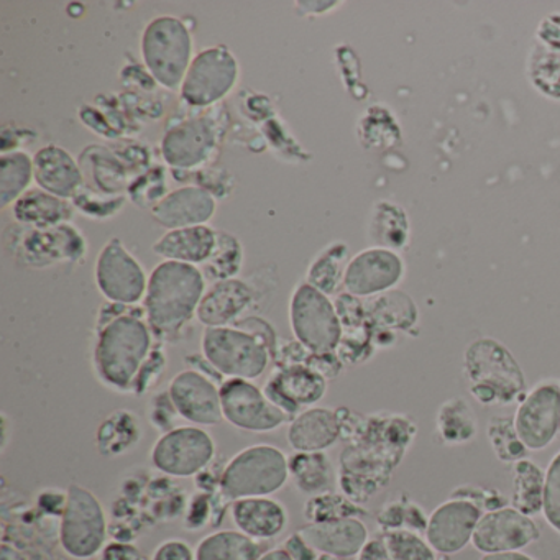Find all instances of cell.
<instances>
[{"mask_svg": "<svg viewBox=\"0 0 560 560\" xmlns=\"http://www.w3.org/2000/svg\"><path fill=\"white\" fill-rule=\"evenodd\" d=\"M336 411L340 439L349 444L339 458V485L347 498L362 504L388 487L418 428L405 415L362 416L347 408Z\"/></svg>", "mask_w": 560, "mask_h": 560, "instance_id": "6da1fadb", "label": "cell"}, {"mask_svg": "<svg viewBox=\"0 0 560 560\" xmlns=\"http://www.w3.org/2000/svg\"><path fill=\"white\" fill-rule=\"evenodd\" d=\"M153 332L145 310L109 303L97 319L94 369L104 385L132 392L133 382L152 353Z\"/></svg>", "mask_w": 560, "mask_h": 560, "instance_id": "7a4b0ae2", "label": "cell"}, {"mask_svg": "<svg viewBox=\"0 0 560 560\" xmlns=\"http://www.w3.org/2000/svg\"><path fill=\"white\" fill-rule=\"evenodd\" d=\"M206 278L195 265L162 261L149 277L143 310L156 339L172 340L198 314Z\"/></svg>", "mask_w": 560, "mask_h": 560, "instance_id": "3957f363", "label": "cell"}, {"mask_svg": "<svg viewBox=\"0 0 560 560\" xmlns=\"http://www.w3.org/2000/svg\"><path fill=\"white\" fill-rule=\"evenodd\" d=\"M464 370L470 395L483 406L510 405L526 388L520 363L503 343L491 337H481L468 346Z\"/></svg>", "mask_w": 560, "mask_h": 560, "instance_id": "277c9868", "label": "cell"}, {"mask_svg": "<svg viewBox=\"0 0 560 560\" xmlns=\"http://www.w3.org/2000/svg\"><path fill=\"white\" fill-rule=\"evenodd\" d=\"M290 460L270 444L244 448L231 458L221 475V491L228 500L270 497L287 485Z\"/></svg>", "mask_w": 560, "mask_h": 560, "instance_id": "5b68a950", "label": "cell"}, {"mask_svg": "<svg viewBox=\"0 0 560 560\" xmlns=\"http://www.w3.org/2000/svg\"><path fill=\"white\" fill-rule=\"evenodd\" d=\"M153 80L166 90H182L192 61V38L182 19L162 15L147 25L140 42Z\"/></svg>", "mask_w": 560, "mask_h": 560, "instance_id": "8992f818", "label": "cell"}, {"mask_svg": "<svg viewBox=\"0 0 560 560\" xmlns=\"http://www.w3.org/2000/svg\"><path fill=\"white\" fill-rule=\"evenodd\" d=\"M202 355L228 378L257 380L271 360L270 350L250 332L234 326L206 327Z\"/></svg>", "mask_w": 560, "mask_h": 560, "instance_id": "52a82bcc", "label": "cell"}, {"mask_svg": "<svg viewBox=\"0 0 560 560\" xmlns=\"http://www.w3.org/2000/svg\"><path fill=\"white\" fill-rule=\"evenodd\" d=\"M107 521L100 498L80 483L67 490V504L60 523V542L68 556L93 559L106 546Z\"/></svg>", "mask_w": 560, "mask_h": 560, "instance_id": "ba28073f", "label": "cell"}, {"mask_svg": "<svg viewBox=\"0 0 560 560\" xmlns=\"http://www.w3.org/2000/svg\"><path fill=\"white\" fill-rule=\"evenodd\" d=\"M290 320L298 342L303 343L310 352H337L342 339V326L336 304L306 281L298 284L293 291Z\"/></svg>", "mask_w": 560, "mask_h": 560, "instance_id": "9c48e42d", "label": "cell"}, {"mask_svg": "<svg viewBox=\"0 0 560 560\" xmlns=\"http://www.w3.org/2000/svg\"><path fill=\"white\" fill-rule=\"evenodd\" d=\"M214 457V439L198 425H182L162 434L150 454L156 470L179 478L201 474Z\"/></svg>", "mask_w": 560, "mask_h": 560, "instance_id": "30bf717a", "label": "cell"}, {"mask_svg": "<svg viewBox=\"0 0 560 560\" xmlns=\"http://www.w3.org/2000/svg\"><path fill=\"white\" fill-rule=\"evenodd\" d=\"M96 284L109 303L136 306L145 300L149 278L120 238H110L96 260Z\"/></svg>", "mask_w": 560, "mask_h": 560, "instance_id": "8fae6325", "label": "cell"}, {"mask_svg": "<svg viewBox=\"0 0 560 560\" xmlns=\"http://www.w3.org/2000/svg\"><path fill=\"white\" fill-rule=\"evenodd\" d=\"M238 80V63L225 47L202 50L192 58L183 81V100L192 107H209L224 100Z\"/></svg>", "mask_w": 560, "mask_h": 560, "instance_id": "7c38bea8", "label": "cell"}, {"mask_svg": "<svg viewBox=\"0 0 560 560\" xmlns=\"http://www.w3.org/2000/svg\"><path fill=\"white\" fill-rule=\"evenodd\" d=\"M221 402L225 421L242 431L271 432L293 421L250 380H224L221 385Z\"/></svg>", "mask_w": 560, "mask_h": 560, "instance_id": "4fadbf2b", "label": "cell"}, {"mask_svg": "<svg viewBox=\"0 0 560 560\" xmlns=\"http://www.w3.org/2000/svg\"><path fill=\"white\" fill-rule=\"evenodd\" d=\"M513 418L517 434L529 451L549 447L560 431V386L539 383L523 398Z\"/></svg>", "mask_w": 560, "mask_h": 560, "instance_id": "5bb4252c", "label": "cell"}, {"mask_svg": "<svg viewBox=\"0 0 560 560\" xmlns=\"http://www.w3.org/2000/svg\"><path fill=\"white\" fill-rule=\"evenodd\" d=\"M540 529L533 517L513 506L481 514L471 546L481 553L511 552L537 542Z\"/></svg>", "mask_w": 560, "mask_h": 560, "instance_id": "9a60e30c", "label": "cell"}, {"mask_svg": "<svg viewBox=\"0 0 560 560\" xmlns=\"http://www.w3.org/2000/svg\"><path fill=\"white\" fill-rule=\"evenodd\" d=\"M481 514L483 511L471 501L451 498L429 516L425 540L441 556L460 552L471 544Z\"/></svg>", "mask_w": 560, "mask_h": 560, "instance_id": "2e32d148", "label": "cell"}, {"mask_svg": "<svg viewBox=\"0 0 560 560\" xmlns=\"http://www.w3.org/2000/svg\"><path fill=\"white\" fill-rule=\"evenodd\" d=\"M405 275V264L396 252L372 247L350 258L343 288L357 298H373L393 290Z\"/></svg>", "mask_w": 560, "mask_h": 560, "instance_id": "e0dca14e", "label": "cell"}, {"mask_svg": "<svg viewBox=\"0 0 560 560\" xmlns=\"http://www.w3.org/2000/svg\"><path fill=\"white\" fill-rule=\"evenodd\" d=\"M170 398L179 418L198 425L221 424V386L196 370L179 372L168 386Z\"/></svg>", "mask_w": 560, "mask_h": 560, "instance_id": "ac0fdd59", "label": "cell"}, {"mask_svg": "<svg viewBox=\"0 0 560 560\" xmlns=\"http://www.w3.org/2000/svg\"><path fill=\"white\" fill-rule=\"evenodd\" d=\"M327 392V380L306 365L278 369L265 385L264 393L277 408L291 419L301 409L314 408Z\"/></svg>", "mask_w": 560, "mask_h": 560, "instance_id": "d6986e66", "label": "cell"}, {"mask_svg": "<svg viewBox=\"0 0 560 560\" xmlns=\"http://www.w3.org/2000/svg\"><path fill=\"white\" fill-rule=\"evenodd\" d=\"M86 241L73 225L32 229L19 247L18 255L32 268H47L60 261H80L86 257Z\"/></svg>", "mask_w": 560, "mask_h": 560, "instance_id": "ffe728a7", "label": "cell"}, {"mask_svg": "<svg viewBox=\"0 0 560 560\" xmlns=\"http://www.w3.org/2000/svg\"><path fill=\"white\" fill-rule=\"evenodd\" d=\"M218 145V133L208 117H196L173 127L162 140L166 165L192 170L208 162Z\"/></svg>", "mask_w": 560, "mask_h": 560, "instance_id": "44dd1931", "label": "cell"}, {"mask_svg": "<svg viewBox=\"0 0 560 560\" xmlns=\"http://www.w3.org/2000/svg\"><path fill=\"white\" fill-rule=\"evenodd\" d=\"M214 195L201 186H185L168 192L162 201L152 208V215L162 228L168 231L176 229L198 228L206 225L215 214Z\"/></svg>", "mask_w": 560, "mask_h": 560, "instance_id": "7402d4cb", "label": "cell"}, {"mask_svg": "<svg viewBox=\"0 0 560 560\" xmlns=\"http://www.w3.org/2000/svg\"><path fill=\"white\" fill-rule=\"evenodd\" d=\"M298 533L316 552L327 556L350 559L359 556L360 550L369 542V529L359 517L310 523Z\"/></svg>", "mask_w": 560, "mask_h": 560, "instance_id": "603a6c76", "label": "cell"}, {"mask_svg": "<svg viewBox=\"0 0 560 560\" xmlns=\"http://www.w3.org/2000/svg\"><path fill=\"white\" fill-rule=\"evenodd\" d=\"M38 188L61 199H73L83 186V173L73 156L57 145L44 147L34 156Z\"/></svg>", "mask_w": 560, "mask_h": 560, "instance_id": "cb8c5ba5", "label": "cell"}, {"mask_svg": "<svg viewBox=\"0 0 560 560\" xmlns=\"http://www.w3.org/2000/svg\"><path fill=\"white\" fill-rule=\"evenodd\" d=\"M252 301L254 291L245 281L237 278L219 281L206 291L196 316L206 327L234 326L250 307Z\"/></svg>", "mask_w": 560, "mask_h": 560, "instance_id": "d4e9b609", "label": "cell"}, {"mask_svg": "<svg viewBox=\"0 0 560 560\" xmlns=\"http://www.w3.org/2000/svg\"><path fill=\"white\" fill-rule=\"evenodd\" d=\"M340 439V421L336 409H304L288 429V442L296 452H324Z\"/></svg>", "mask_w": 560, "mask_h": 560, "instance_id": "484cf974", "label": "cell"}, {"mask_svg": "<svg viewBox=\"0 0 560 560\" xmlns=\"http://www.w3.org/2000/svg\"><path fill=\"white\" fill-rule=\"evenodd\" d=\"M232 517L238 530L252 539H273L283 533L288 523L283 504L268 497L234 501Z\"/></svg>", "mask_w": 560, "mask_h": 560, "instance_id": "4316f807", "label": "cell"}, {"mask_svg": "<svg viewBox=\"0 0 560 560\" xmlns=\"http://www.w3.org/2000/svg\"><path fill=\"white\" fill-rule=\"evenodd\" d=\"M365 307L373 330V343H378L382 337H393V330L408 332L418 323V307L402 291L389 290L373 296Z\"/></svg>", "mask_w": 560, "mask_h": 560, "instance_id": "83f0119b", "label": "cell"}, {"mask_svg": "<svg viewBox=\"0 0 560 560\" xmlns=\"http://www.w3.org/2000/svg\"><path fill=\"white\" fill-rule=\"evenodd\" d=\"M215 238L218 235L209 225L176 229V231L166 232L160 241H156L153 252L165 260L198 267V265H205L211 257L215 248Z\"/></svg>", "mask_w": 560, "mask_h": 560, "instance_id": "f1b7e54d", "label": "cell"}, {"mask_svg": "<svg viewBox=\"0 0 560 560\" xmlns=\"http://www.w3.org/2000/svg\"><path fill=\"white\" fill-rule=\"evenodd\" d=\"M14 218L34 229H50L65 224L73 215L68 199L57 198L44 189H31L14 205Z\"/></svg>", "mask_w": 560, "mask_h": 560, "instance_id": "f546056e", "label": "cell"}, {"mask_svg": "<svg viewBox=\"0 0 560 560\" xmlns=\"http://www.w3.org/2000/svg\"><path fill=\"white\" fill-rule=\"evenodd\" d=\"M142 438L139 416L129 409L110 412L96 432V447L103 457L114 458L137 447Z\"/></svg>", "mask_w": 560, "mask_h": 560, "instance_id": "4dcf8cb0", "label": "cell"}, {"mask_svg": "<svg viewBox=\"0 0 560 560\" xmlns=\"http://www.w3.org/2000/svg\"><path fill=\"white\" fill-rule=\"evenodd\" d=\"M439 438L447 445H462L471 442L477 435V416L470 402L464 398H451L439 406L435 416Z\"/></svg>", "mask_w": 560, "mask_h": 560, "instance_id": "1f68e13d", "label": "cell"}, {"mask_svg": "<svg viewBox=\"0 0 560 560\" xmlns=\"http://www.w3.org/2000/svg\"><path fill=\"white\" fill-rule=\"evenodd\" d=\"M544 485L546 471L536 462L517 460L513 464V494L511 504L526 516H536L542 513Z\"/></svg>", "mask_w": 560, "mask_h": 560, "instance_id": "d6a6232c", "label": "cell"}, {"mask_svg": "<svg viewBox=\"0 0 560 560\" xmlns=\"http://www.w3.org/2000/svg\"><path fill=\"white\" fill-rule=\"evenodd\" d=\"M349 261V247L346 244L337 242L329 245L307 268L306 283L327 296L336 294L339 288L343 287Z\"/></svg>", "mask_w": 560, "mask_h": 560, "instance_id": "836d02e7", "label": "cell"}, {"mask_svg": "<svg viewBox=\"0 0 560 560\" xmlns=\"http://www.w3.org/2000/svg\"><path fill=\"white\" fill-rule=\"evenodd\" d=\"M290 477L303 493H326L332 483L334 468L324 452H296L290 458Z\"/></svg>", "mask_w": 560, "mask_h": 560, "instance_id": "e575fe53", "label": "cell"}, {"mask_svg": "<svg viewBox=\"0 0 560 560\" xmlns=\"http://www.w3.org/2000/svg\"><path fill=\"white\" fill-rule=\"evenodd\" d=\"M409 224L405 211L392 202H378L373 209L369 238L375 247L395 252L408 242Z\"/></svg>", "mask_w": 560, "mask_h": 560, "instance_id": "d590c367", "label": "cell"}, {"mask_svg": "<svg viewBox=\"0 0 560 560\" xmlns=\"http://www.w3.org/2000/svg\"><path fill=\"white\" fill-rule=\"evenodd\" d=\"M258 546L241 530H219L205 537L196 560H257Z\"/></svg>", "mask_w": 560, "mask_h": 560, "instance_id": "8d00e7d4", "label": "cell"}, {"mask_svg": "<svg viewBox=\"0 0 560 560\" xmlns=\"http://www.w3.org/2000/svg\"><path fill=\"white\" fill-rule=\"evenodd\" d=\"M34 175V159L24 152H4L0 159V206L8 208L27 192Z\"/></svg>", "mask_w": 560, "mask_h": 560, "instance_id": "74e56055", "label": "cell"}, {"mask_svg": "<svg viewBox=\"0 0 560 560\" xmlns=\"http://www.w3.org/2000/svg\"><path fill=\"white\" fill-rule=\"evenodd\" d=\"M215 235L214 252L201 268L206 280L212 281V284L234 280L244 265V248L238 238L224 231H215Z\"/></svg>", "mask_w": 560, "mask_h": 560, "instance_id": "f35d334b", "label": "cell"}, {"mask_svg": "<svg viewBox=\"0 0 560 560\" xmlns=\"http://www.w3.org/2000/svg\"><path fill=\"white\" fill-rule=\"evenodd\" d=\"M488 441L494 457L503 464H516L526 458L529 448L521 441L513 416H494L488 421Z\"/></svg>", "mask_w": 560, "mask_h": 560, "instance_id": "ab89813d", "label": "cell"}, {"mask_svg": "<svg viewBox=\"0 0 560 560\" xmlns=\"http://www.w3.org/2000/svg\"><path fill=\"white\" fill-rule=\"evenodd\" d=\"M527 74L537 91L560 100V51L536 45L527 61Z\"/></svg>", "mask_w": 560, "mask_h": 560, "instance_id": "60d3db41", "label": "cell"}, {"mask_svg": "<svg viewBox=\"0 0 560 560\" xmlns=\"http://www.w3.org/2000/svg\"><path fill=\"white\" fill-rule=\"evenodd\" d=\"M359 132L366 149H389L401 140V130L389 110L378 106L366 110L365 117L360 120Z\"/></svg>", "mask_w": 560, "mask_h": 560, "instance_id": "b9f144b4", "label": "cell"}, {"mask_svg": "<svg viewBox=\"0 0 560 560\" xmlns=\"http://www.w3.org/2000/svg\"><path fill=\"white\" fill-rule=\"evenodd\" d=\"M366 511L346 494L326 493L316 494L307 500L304 506V516L310 523H326V521L359 517Z\"/></svg>", "mask_w": 560, "mask_h": 560, "instance_id": "7bdbcfd3", "label": "cell"}, {"mask_svg": "<svg viewBox=\"0 0 560 560\" xmlns=\"http://www.w3.org/2000/svg\"><path fill=\"white\" fill-rule=\"evenodd\" d=\"M380 527L385 533L389 530H412V533H425L429 517L424 511L415 501L399 498V500L389 501L380 510L378 517Z\"/></svg>", "mask_w": 560, "mask_h": 560, "instance_id": "ee69618b", "label": "cell"}, {"mask_svg": "<svg viewBox=\"0 0 560 560\" xmlns=\"http://www.w3.org/2000/svg\"><path fill=\"white\" fill-rule=\"evenodd\" d=\"M393 560H439L435 550L412 530H389L383 534Z\"/></svg>", "mask_w": 560, "mask_h": 560, "instance_id": "f6af8a7d", "label": "cell"}, {"mask_svg": "<svg viewBox=\"0 0 560 560\" xmlns=\"http://www.w3.org/2000/svg\"><path fill=\"white\" fill-rule=\"evenodd\" d=\"M542 514L547 524L560 534V452L553 455L546 470Z\"/></svg>", "mask_w": 560, "mask_h": 560, "instance_id": "bcb514c9", "label": "cell"}, {"mask_svg": "<svg viewBox=\"0 0 560 560\" xmlns=\"http://www.w3.org/2000/svg\"><path fill=\"white\" fill-rule=\"evenodd\" d=\"M165 350L156 343V346L153 347L152 353H150L149 360H147L145 365L142 366L139 376H137L136 382H133L132 392L130 393L145 395L147 392H150V389L160 382L163 373H165Z\"/></svg>", "mask_w": 560, "mask_h": 560, "instance_id": "7dc6e473", "label": "cell"}, {"mask_svg": "<svg viewBox=\"0 0 560 560\" xmlns=\"http://www.w3.org/2000/svg\"><path fill=\"white\" fill-rule=\"evenodd\" d=\"M451 498H460V500L471 501V503L477 504L483 513L506 506V500L501 497L500 491L491 490V488L474 487V485H464V487L455 488V490L452 491Z\"/></svg>", "mask_w": 560, "mask_h": 560, "instance_id": "c3c4849f", "label": "cell"}, {"mask_svg": "<svg viewBox=\"0 0 560 560\" xmlns=\"http://www.w3.org/2000/svg\"><path fill=\"white\" fill-rule=\"evenodd\" d=\"M176 418H179V415L175 405H173L172 398H170L168 389L153 396L152 402H150V422L156 431L162 432V434L173 431Z\"/></svg>", "mask_w": 560, "mask_h": 560, "instance_id": "681fc988", "label": "cell"}, {"mask_svg": "<svg viewBox=\"0 0 560 560\" xmlns=\"http://www.w3.org/2000/svg\"><path fill=\"white\" fill-rule=\"evenodd\" d=\"M234 327L245 330V332H250L252 336L260 339L267 346V349L270 350L271 359L275 360L278 352L277 332H275L273 327L267 320L260 319V317H247V319L237 320Z\"/></svg>", "mask_w": 560, "mask_h": 560, "instance_id": "f907efd6", "label": "cell"}, {"mask_svg": "<svg viewBox=\"0 0 560 560\" xmlns=\"http://www.w3.org/2000/svg\"><path fill=\"white\" fill-rule=\"evenodd\" d=\"M306 366L313 369L314 372L319 373L326 380L336 378L342 372V360L339 359L337 352L329 353H313L311 352L307 359Z\"/></svg>", "mask_w": 560, "mask_h": 560, "instance_id": "816d5d0a", "label": "cell"}, {"mask_svg": "<svg viewBox=\"0 0 560 560\" xmlns=\"http://www.w3.org/2000/svg\"><path fill=\"white\" fill-rule=\"evenodd\" d=\"M152 560H196V553L185 540L172 539L156 547Z\"/></svg>", "mask_w": 560, "mask_h": 560, "instance_id": "f5cc1de1", "label": "cell"}, {"mask_svg": "<svg viewBox=\"0 0 560 560\" xmlns=\"http://www.w3.org/2000/svg\"><path fill=\"white\" fill-rule=\"evenodd\" d=\"M537 38L544 47L560 51V15L542 19L537 27Z\"/></svg>", "mask_w": 560, "mask_h": 560, "instance_id": "db71d44e", "label": "cell"}, {"mask_svg": "<svg viewBox=\"0 0 560 560\" xmlns=\"http://www.w3.org/2000/svg\"><path fill=\"white\" fill-rule=\"evenodd\" d=\"M283 549L287 550L288 556L293 560H317L316 550L304 540L300 533L293 534L284 540Z\"/></svg>", "mask_w": 560, "mask_h": 560, "instance_id": "11a10c76", "label": "cell"}, {"mask_svg": "<svg viewBox=\"0 0 560 560\" xmlns=\"http://www.w3.org/2000/svg\"><path fill=\"white\" fill-rule=\"evenodd\" d=\"M357 560H393V557L389 553L385 539L378 537V539H370L365 544V547L357 556Z\"/></svg>", "mask_w": 560, "mask_h": 560, "instance_id": "9f6ffc18", "label": "cell"}, {"mask_svg": "<svg viewBox=\"0 0 560 560\" xmlns=\"http://www.w3.org/2000/svg\"><path fill=\"white\" fill-rule=\"evenodd\" d=\"M103 560H143L139 550L127 544H109L104 549Z\"/></svg>", "mask_w": 560, "mask_h": 560, "instance_id": "6f0895ef", "label": "cell"}, {"mask_svg": "<svg viewBox=\"0 0 560 560\" xmlns=\"http://www.w3.org/2000/svg\"><path fill=\"white\" fill-rule=\"evenodd\" d=\"M480 560H534L527 553L521 550H511V552L483 553Z\"/></svg>", "mask_w": 560, "mask_h": 560, "instance_id": "680465c9", "label": "cell"}, {"mask_svg": "<svg viewBox=\"0 0 560 560\" xmlns=\"http://www.w3.org/2000/svg\"><path fill=\"white\" fill-rule=\"evenodd\" d=\"M300 8H311L310 11H304L306 14H323V12L330 11V9L339 5V2H298Z\"/></svg>", "mask_w": 560, "mask_h": 560, "instance_id": "91938a15", "label": "cell"}, {"mask_svg": "<svg viewBox=\"0 0 560 560\" xmlns=\"http://www.w3.org/2000/svg\"><path fill=\"white\" fill-rule=\"evenodd\" d=\"M257 560H293L290 556H288L287 550L281 547V549L270 550V552L264 553V556L258 557Z\"/></svg>", "mask_w": 560, "mask_h": 560, "instance_id": "94428289", "label": "cell"}, {"mask_svg": "<svg viewBox=\"0 0 560 560\" xmlns=\"http://www.w3.org/2000/svg\"><path fill=\"white\" fill-rule=\"evenodd\" d=\"M8 441H9L8 415H2V451H5V447H8Z\"/></svg>", "mask_w": 560, "mask_h": 560, "instance_id": "6125c7cd", "label": "cell"}, {"mask_svg": "<svg viewBox=\"0 0 560 560\" xmlns=\"http://www.w3.org/2000/svg\"><path fill=\"white\" fill-rule=\"evenodd\" d=\"M317 560H343L340 557L327 556V553H320L319 559Z\"/></svg>", "mask_w": 560, "mask_h": 560, "instance_id": "be15d7a7", "label": "cell"}]
</instances>
